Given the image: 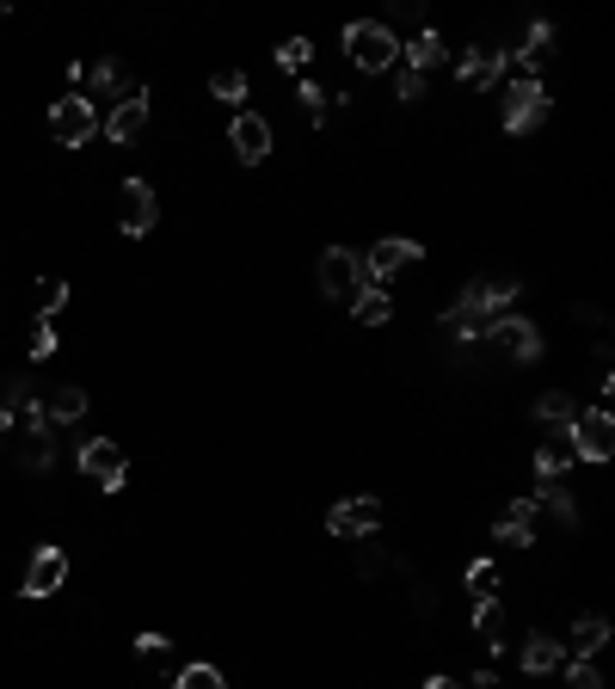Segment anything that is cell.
I'll return each instance as SVG.
<instances>
[{"mask_svg":"<svg viewBox=\"0 0 615 689\" xmlns=\"http://www.w3.org/2000/svg\"><path fill=\"white\" fill-rule=\"evenodd\" d=\"M511 296H517V283H468V290H462V302H455L437 327L450 332V339H481V332L511 308Z\"/></svg>","mask_w":615,"mask_h":689,"instance_id":"1","label":"cell"},{"mask_svg":"<svg viewBox=\"0 0 615 689\" xmlns=\"http://www.w3.org/2000/svg\"><path fill=\"white\" fill-rule=\"evenodd\" d=\"M345 50H351V62H357L363 74H382V68L401 62V38H394L382 19H357V26L345 31Z\"/></svg>","mask_w":615,"mask_h":689,"instance_id":"2","label":"cell"},{"mask_svg":"<svg viewBox=\"0 0 615 689\" xmlns=\"http://www.w3.org/2000/svg\"><path fill=\"white\" fill-rule=\"evenodd\" d=\"M50 136L62 148H87L99 136V111H93V99L87 93H68V99H56L50 106Z\"/></svg>","mask_w":615,"mask_h":689,"instance_id":"3","label":"cell"},{"mask_svg":"<svg viewBox=\"0 0 615 689\" xmlns=\"http://www.w3.org/2000/svg\"><path fill=\"white\" fill-rule=\"evenodd\" d=\"M419 259H425V247H419V240H406V234L375 240V247H370V259H363V283H375V290H382V283L394 278V271L419 266Z\"/></svg>","mask_w":615,"mask_h":689,"instance_id":"4","label":"cell"},{"mask_svg":"<svg viewBox=\"0 0 615 689\" xmlns=\"http://www.w3.org/2000/svg\"><path fill=\"white\" fill-rule=\"evenodd\" d=\"M542 118H548V87H542L535 74H523L517 87L505 93V130L511 136H530Z\"/></svg>","mask_w":615,"mask_h":689,"instance_id":"5","label":"cell"},{"mask_svg":"<svg viewBox=\"0 0 615 689\" xmlns=\"http://www.w3.org/2000/svg\"><path fill=\"white\" fill-rule=\"evenodd\" d=\"M609 450H615V419H609V407L578 412V419H573V456H585V462H609Z\"/></svg>","mask_w":615,"mask_h":689,"instance_id":"6","label":"cell"},{"mask_svg":"<svg viewBox=\"0 0 615 689\" xmlns=\"http://www.w3.org/2000/svg\"><path fill=\"white\" fill-rule=\"evenodd\" d=\"M321 290L333 296V302H351V296L363 290V259L351 247H326L321 252Z\"/></svg>","mask_w":615,"mask_h":689,"instance_id":"7","label":"cell"},{"mask_svg":"<svg viewBox=\"0 0 615 689\" xmlns=\"http://www.w3.org/2000/svg\"><path fill=\"white\" fill-rule=\"evenodd\" d=\"M81 475H93L105 492H118V487H123V475H130V456H123V443H111V438H87V443H81Z\"/></svg>","mask_w":615,"mask_h":689,"instance_id":"8","label":"cell"},{"mask_svg":"<svg viewBox=\"0 0 615 689\" xmlns=\"http://www.w3.org/2000/svg\"><path fill=\"white\" fill-rule=\"evenodd\" d=\"M326 530L345 536V542H357V536H375L382 530V499H339L333 511H326Z\"/></svg>","mask_w":615,"mask_h":689,"instance_id":"9","label":"cell"},{"mask_svg":"<svg viewBox=\"0 0 615 689\" xmlns=\"http://www.w3.org/2000/svg\"><path fill=\"white\" fill-rule=\"evenodd\" d=\"M486 344H498V351H505V358H517V363H535L542 358V332L530 327V320H511V314H498L493 327L481 332Z\"/></svg>","mask_w":615,"mask_h":689,"instance_id":"10","label":"cell"},{"mask_svg":"<svg viewBox=\"0 0 615 689\" xmlns=\"http://www.w3.org/2000/svg\"><path fill=\"white\" fill-rule=\"evenodd\" d=\"M142 123H148V93H142V87H130V93H118V106H111V118L99 123V130H105L111 142H135Z\"/></svg>","mask_w":615,"mask_h":689,"instance_id":"11","label":"cell"},{"mask_svg":"<svg viewBox=\"0 0 615 689\" xmlns=\"http://www.w3.org/2000/svg\"><path fill=\"white\" fill-rule=\"evenodd\" d=\"M154 216H161L154 186L130 179V186H123V203H118V228H123V234H148V228H154Z\"/></svg>","mask_w":615,"mask_h":689,"instance_id":"12","label":"cell"},{"mask_svg":"<svg viewBox=\"0 0 615 689\" xmlns=\"http://www.w3.org/2000/svg\"><path fill=\"white\" fill-rule=\"evenodd\" d=\"M228 142H234V154H241L246 167H259V160L271 154V123L259 118V111H234V136H228Z\"/></svg>","mask_w":615,"mask_h":689,"instance_id":"13","label":"cell"},{"mask_svg":"<svg viewBox=\"0 0 615 689\" xmlns=\"http://www.w3.org/2000/svg\"><path fill=\"white\" fill-rule=\"evenodd\" d=\"M62 579H68V555H62V548H38V555H31V567H26V597L62 591Z\"/></svg>","mask_w":615,"mask_h":689,"instance_id":"14","label":"cell"},{"mask_svg":"<svg viewBox=\"0 0 615 689\" xmlns=\"http://www.w3.org/2000/svg\"><path fill=\"white\" fill-rule=\"evenodd\" d=\"M498 74H505V50H498V43H474V50L462 56V87H474V93H486Z\"/></svg>","mask_w":615,"mask_h":689,"instance_id":"15","label":"cell"},{"mask_svg":"<svg viewBox=\"0 0 615 689\" xmlns=\"http://www.w3.org/2000/svg\"><path fill=\"white\" fill-rule=\"evenodd\" d=\"M493 542H505V548H530V542H535V492H530V499H517L505 517H498V523H493Z\"/></svg>","mask_w":615,"mask_h":689,"instance_id":"16","label":"cell"},{"mask_svg":"<svg viewBox=\"0 0 615 689\" xmlns=\"http://www.w3.org/2000/svg\"><path fill=\"white\" fill-rule=\"evenodd\" d=\"M573 462H578V456H573V425H566V431H548V443L535 450V468H542V480L566 475Z\"/></svg>","mask_w":615,"mask_h":689,"instance_id":"17","label":"cell"},{"mask_svg":"<svg viewBox=\"0 0 615 689\" xmlns=\"http://www.w3.org/2000/svg\"><path fill=\"white\" fill-rule=\"evenodd\" d=\"M474 635H481V647H505V603H498V597H481V603H474Z\"/></svg>","mask_w":615,"mask_h":689,"instance_id":"18","label":"cell"},{"mask_svg":"<svg viewBox=\"0 0 615 689\" xmlns=\"http://www.w3.org/2000/svg\"><path fill=\"white\" fill-rule=\"evenodd\" d=\"M561 665H566V647H561V640H548V635H530V640H523V671L542 677V671H561Z\"/></svg>","mask_w":615,"mask_h":689,"instance_id":"19","label":"cell"},{"mask_svg":"<svg viewBox=\"0 0 615 689\" xmlns=\"http://www.w3.org/2000/svg\"><path fill=\"white\" fill-rule=\"evenodd\" d=\"M609 647V616H578L573 622V652L578 659H591V652Z\"/></svg>","mask_w":615,"mask_h":689,"instance_id":"20","label":"cell"},{"mask_svg":"<svg viewBox=\"0 0 615 689\" xmlns=\"http://www.w3.org/2000/svg\"><path fill=\"white\" fill-rule=\"evenodd\" d=\"M351 314H357L363 327H382V320L394 314V302H389V290H375V283H363V290L351 296Z\"/></svg>","mask_w":615,"mask_h":689,"instance_id":"21","label":"cell"},{"mask_svg":"<svg viewBox=\"0 0 615 689\" xmlns=\"http://www.w3.org/2000/svg\"><path fill=\"white\" fill-rule=\"evenodd\" d=\"M535 419L548 425V431H566V425L578 419V407H573V395H561V388H548V395L535 400Z\"/></svg>","mask_w":615,"mask_h":689,"instance_id":"22","label":"cell"},{"mask_svg":"<svg viewBox=\"0 0 615 689\" xmlns=\"http://www.w3.org/2000/svg\"><path fill=\"white\" fill-rule=\"evenodd\" d=\"M74 419H87V395L81 388H56L50 407H43V425H74Z\"/></svg>","mask_w":615,"mask_h":689,"instance_id":"23","label":"cell"},{"mask_svg":"<svg viewBox=\"0 0 615 689\" xmlns=\"http://www.w3.org/2000/svg\"><path fill=\"white\" fill-rule=\"evenodd\" d=\"M437 62H443V38L437 31H419V38L406 43V68H413V74H431Z\"/></svg>","mask_w":615,"mask_h":689,"instance_id":"24","label":"cell"},{"mask_svg":"<svg viewBox=\"0 0 615 689\" xmlns=\"http://www.w3.org/2000/svg\"><path fill=\"white\" fill-rule=\"evenodd\" d=\"M210 93L222 99V106H241V99H246V74H241V68H215V74H210Z\"/></svg>","mask_w":615,"mask_h":689,"instance_id":"25","label":"cell"},{"mask_svg":"<svg viewBox=\"0 0 615 689\" xmlns=\"http://www.w3.org/2000/svg\"><path fill=\"white\" fill-rule=\"evenodd\" d=\"M38 320H50V314H62V302H68V283L62 278H38Z\"/></svg>","mask_w":615,"mask_h":689,"instance_id":"26","label":"cell"},{"mask_svg":"<svg viewBox=\"0 0 615 689\" xmlns=\"http://www.w3.org/2000/svg\"><path fill=\"white\" fill-rule=\"evenodd\" d=\"M173 689H228V677L215 671V665H185V671L173 677Z\"/></svg>","mask_w":615,"mask_h":689,"instance_id":"27","label":"cell"},{"mask_svg":"<svg viewBox=\"0 0 615 689\" xmlns=\"http://www.w3.org/2000/svg\"><path fill=\"white\" fill-rule=\"evenodd\" d=\"M468 591H474V603H481V597H498V567L493 560H468Z\"/></svg>","mask_w":615,"mask_h":689,"instance_id":"28","label":"cell"},{"mask_svg":"<svg viewBox=\"0 0 615 689\" xmlns=\"http://www.w3.org/2000/svg\"><path fill=\"white\" fill-rule=\"evenodd\" d=\"M308 56H314V43H308V38H290V43L278 50V68H290V74H302V68H308Z\"/></svg>","mask_w":615,"mask_h":689,"instance_id":"29","label":"cell"},{"mask_svg":"<svg viewBox=\"0 0 615 689\" xmlns=\"http://www.w3.org/2000/svg\"><path fill=\"white\" fill-rule=\"evenodd\" d=\"M31 358H56V327H50V320H38V327H31Z\"/></svg>","mask_w":615,"mask_h":689,"instance_id":"30","label":"cell"},{"mask_svg":"<svg viewBox=\"0 0 615 689\" xmlns=\"http://www.w3.org/2000/svg\"><path fill=\"white\" fill-rule=\"evenodd\" d=\"M566 689H603V677H597V665L591 659H578L573 671H566Z\"/></svg>","mask_w":615,"mask_h":689,"instance_id":"31","label":"cell"},{"mask_svg":"<svg viewBox=\"0 0 615 689\" xmlns=\"http://www.w3.org/2000/svg\"><path fill=\"white\" fill-rule=\"evenodd\" d=\"M394 93H401L406 106H413V99H425V74H413V68H401V74H394Z\"/></svg>","mask_w":615,"mask_h":689,"instance_id":"32","label":"cell"},{"mask_svg":"<svg viewBox=\"0 0 615 689\" xmlns=\"http://www.w3.org/2000/svg\"><path fill=\"white\" fill-rule=\"evenodd\" d=\"M302 106H308V118H314V123L326 118V93L314 87V80H302Z\"/></svg>","mask_w":615,"mask_h":689,"instance_id":"33","label":"cell"},{"mask_svg":"<svg viewBox=\"0 0 615 689\" xmlns=\"http://www.w3.org/2000/svg\"><path fill=\"white\" fill-rule=\"evenodd\" d=\"M135 652H142V659H161V652H167V635H135Z\"/></svg>","mask_w":615,"mask_h":689,"instance_id":"34","label":"cell"},{"mask_svg":"<svg viewBox=\"0 0 615 689\" xmlns=\"http://www.w3.org/2000/svg\"><path fill=\"white\" fill-rule=\"evenodd\" d=\"M357 572H363V579H375V572H382V555H375V548H363V555H357Z\"/></svg>","mask_w":615,"mask_h":689,"instance_id":"35","label":"cell"},{"mask_svg":"<svg viewBox=\"0 0 615 689\" xmlns=\"http://www.w3.org/2000/svg\"><path fill=\"white\" fill-rule=\"evenodd\" d=\"M93 87H118V62H99L93 68Z\"/></svg>","mask_w":615,"mask_h":689,"instance_id":"36","label":"cell"},{"mask_svg":"<svg viewBox=\"0 0 615 689\" xmlns=\"http://www.w3.org/2000/svg\"><path fill=\"white\" fill-rule=\"evenodd\" d=\"M462 689H505V683H498L493 671H481V677H468V683H462Z\"/></svg>","mask_w":615,"mask_h":689,"instance_id":"37","label":"cell"},{"mask_svg":"<svg viewBox=\"0 0 615 689\" xmlns=\"http://www.w3.org/2000/svg\"><path fill=\"white\" fill-rule=\"evenodd\" d=\"M7 431H13V419H7V412H0V450H7Z\"/></svg>","mask_w":615,"mask_h":689,"instance_id":"38","label":"cell"},{"mask_svg":"<svg viewBox=\"0 0 615 689\" xmlns=\"http://www.w3.org/2000/svg\"><path fill=\"white\" fill-rule=\"evenodd\" d=\"M425 689H455V683H450V677H425Z\"/></svg>","mask_w":615,"mask_h":689,"instance_id":"39","label":"cell"}]
</instances>
